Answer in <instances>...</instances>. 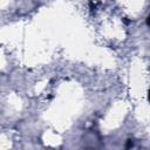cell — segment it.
Here are the masks:
<instances>
[{"label": "cell", "instance_id": "1", "mask_svg": "<svg viewBox=\"0 0 150 150\" xmlns=\"http://www.w3.org/2000/svg\"><path fill=\"white\" fill-rule=\"evenodd\" d=\"M132 145H134L132 141H131V139H128V142H127V144H125V148H127V149H129V148H131Z\"/></svg>", "mask_w": 150, "mask_h": 150}, {"label": "cell", "instance_id": "2", "mask_svg": "<svg viewBox=\"0 0 150 150\" xmlns=\"http://www.w3.org/2000/svg\"><path fill=\"white\" fill-rule=\"evenodd\" d=\"M146 25H148V26L150 27V14H149V15L146 16Z\"/></svg>", "mask_w": 150, "mask_h": 150}, {"label": "cell", "instance_id": "3", "mask_svg": "<svg viewBox=\"0 0 150 150\" xmlns=\"http://www.w3.org/2000/svg\"><path fill=\"white\" fill-rule=\"evenodd\" d=\"M148 101L150 102V88H149V91H148Z\"/></svg>", "mask_w": 150, "mask_h": 150}]
</instances>
